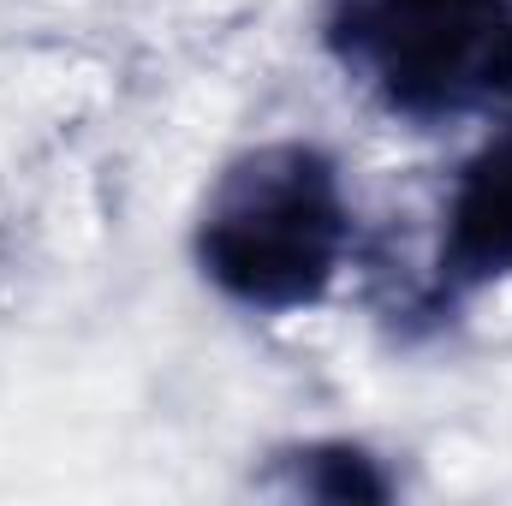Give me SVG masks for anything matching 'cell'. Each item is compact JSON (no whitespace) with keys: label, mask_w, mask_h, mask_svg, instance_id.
I'll use <instances>...</instances> for the list:
<instances>
[{"label":"cell","mask_w":512,"mask_h":506,"mask_svg":"<svg viewBox=\"0 0 512 506\" xmlns=\"http://www.w3.org/2000/svg\"><path fill=\"white\" fill-rule=\"evenodd\" d=\"M352 245L340 167L316 143L245 149L197 215L203 280L262 316L316 304Z\"/></svg>","instance_id":"obj_1"},{"label":"cell","mask_w":512,"mask_h":506,"mask_svg":"<svg viewBox=\"0 0 512 506\" xmlns=\"http://www.w3.org/2000/svg\"><path fill=\"white\" fill-rule=\"evenodd\" d=\"M322 48L405 126H459L512 102V0H328Z\"/></svg>","instance_id":"obj_2"},{"label":"cell","mask_w":512,"mask_h":506,"mask_svg":"<svg viewBox=\"0 0 512 506\" xmlns=\"http://www.w3.org/2000/svg\"><path fill=\"white\" fill-rule=\"evenodd\" d=\"M501 280H512V126L489 137L447 191L429 310H453Z\"/></svg>","instance_id":"obj_3"},{"label":"cell","mask_w":512,"mask_h":506,"mask_svg":"<svg viewBox=\"0 0 512 506\" xmlns=\"http://www.w3.org/2000/svg\"><path fill=\"white\" fill-rule=\"evenodd\" d=\"M262 489L292 501H393V477L358 441H304L274 453Z\"/></svg>","instance_id":"obj_4"}]
</instances>
